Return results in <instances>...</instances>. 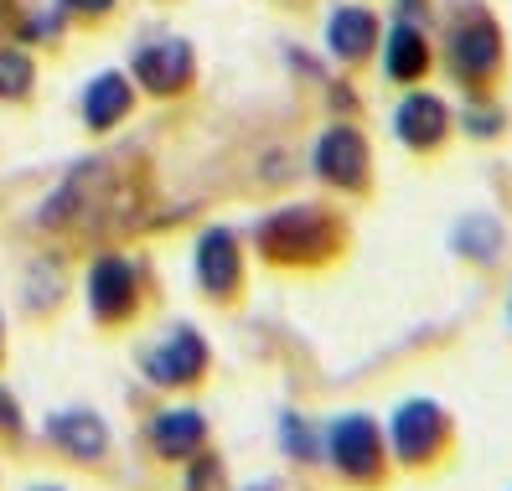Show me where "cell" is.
I'll return each instance as SVG.
<instances>
[{
	"instance_id": "cell-1",
	"label": "cell",
	"mask_w": 512,
	"mask_h": 491,
	"mask_svg": "<svg viewBox=\"0 0 512 491\" xmlns=\"http://www.w3.org/2000/svg\"><path fill=\"white\" fill-rule=\"evenodd\" d=\"M347 243V228L331 218L326 207L295 202V207H275L254 223V249L269 264L285 269H311V264H331Z\"/></svg>"
},
{
	"instance_id": "cell-2",
	"label": "cell",
	"mask_w": 512,
	"mask_h": 491,
	"mask_svg": "<svg viewBox=\"0 0 512 491\" xmlns=\"http://www.w3.org/2000/svg\"><path fill=\"white\" fill-rule=\"evenodd\" d=\"M383 440H388V460H394L399 471H435L450 455V445H456V419H450V409L440 398L409 393L394 404V414H388Z\"/></svg>"
},
{
	"instance_id": "cell-3",
	"label": "cell",
	"mask_w": 512,
	"mask_h": 491,
	"mask_svg": "<svg viewBox=\"0 0 512 491\" xmlns=\"http://www.w3.org/2000/svg\"><path fill=\"white\" fill-rule=\"evenodd\" d=\"M502 57H507V42H502V26L487 16V11H456L445 26V73L456 78L471 94H487L502 73Z\"/></svg>"
},
{
	"instance_id": "cell-4",
	"label": "cell",
	"mask_w": 512,
	"mask_h": 491,
	"mask_svg": "<svg viewBox=\"0 0 512 491\" xmlns=\"http://www.w3.org/2000/svg\"><path fill=\"white\" fill-rule=\"evenodd\" d=\"M326 460L347 486H383L394 460H388V440H383V424L373 414H337L326 419Z\"/></svg>"
},
{
	"instance_id": "cell-5",
	"label": "cell",
	"mask_w": 512,
	"mask_h": 491,
	"mask_svg": "<svg viewBox=\"0 0 512 491\" xmlns=\"http://www.w3.org/2000/svg\"><path fill=\"white\" fill-rule=\"evenodd\" d=\"M311 171L316 181H326L331 192H368L373 187V145L357 125H326L311 140Z\"/></svg>"
},
{
	"instance_id": "cell-6",
	"label": "cell",
	"mask_w": 512,
	"mask_h": 491,
	"mask_svg": "<svg viewBox=\"0 0 512 491\" xmlns=\"http://www.w3.org/2000/svg\"><path fill=\"white\" fill-rule=\"evenodd\" d=\"M83 295H88V311H94L99 326H125L135 321L140 311V264L130 254H99L94 264H88V280H83Z\"/></svg>"
},
{
	"instance_id": "cell-7",
	"label": "cell",
	"mask_w": 512,
	"mask_h": 491,
	"mask_svg": "<svg viewBox=\"0 0 512 491\" xmlns=\"http://www.w3.org/2000/svg\"><path fill=\"white\" fill-rule=\"evenodd\" d=\"M207 367H213V352L197 326H171L161 342L140 352V373L150 388H192L207 378Z\"/></svg>"
},
{
	"instance_id": "cell-8",
	"label": "cell",
	"mask_w": 512,
	"mask_h": 491,
	"mask_svg": "<svg viewBox=\"0 0 512 491\" xmlns=\"http://www.w3.org/2000/svg\"><path fill=\"white\" fill-rule=\"evenodd\" d=\"M192 280L207 300H238L244 290V238H238L228 223H213L197 233V249H192Z\"/></svg>"
},
{
	"instance_id": "cell-9",
	"label": "cell",
	"mask_w": 512,
	"mask_h": 491,
	"mask_svg": "<svg viewBox=\"0 0 512 491\" xmlns=\"http://www.w3.org/2000/svg\"><path fill=\"white\" fill-rule=\"evenodd\" d=\"M388 125H394V140L404 150H414V156H435V150L456 135V109H450L440 94H430V88H414V94H404L394 104Z\"/></svg>"
},
{
	"instance_id": "cell-10",
	"label": "cell",
	"mask_w": 512,
	"mask_h": 491,
	"mask_svg": "<svg viewBox=\"0 0 512 491\" xmlns=\"http://www.w3.org/2000/svg\"><path fill=\"white\" fill-rule=\"evenodd\" d=\"M192 73H197V52L182 37H156V42L135 47V57H130L135 88H145V94H156V99H176L192 83Z\"/></svg>"
},
{
	"instance_id": "cell-11",
	"label": "cell",
	"mask_w": 512,
	"mask_h": 491,
	"mask_svg": "<svg viewBox=\"0 0 512 491\" xmlns=\"http://www.w3.org/2000/svg\"><path fill=\"white\" fill-rule=\"evenodd\" d=\"M378 63H383V78L399 83V88L425 83V73L435 68V47L425 37V26L419 21H394L388 37L378 42Z\"/></svg>"
},
{
	"instance_id": "cell-12",
	"label": "cell",
	"mask_w": 512,
	"mask_h": 491,
	"mask_svg": "<svg viewBox=\"0 0 512 491\" xmlns=\"http://www.w3.org/2000/svg\"><path fill=\"white\" fill-rule=\"evenodd\" d=\"M383 42V26L373 16V6H331L326 16V52L337 57L342 68H357V63H368V57L378 52Z\"/></svg>"
},
{
	"instance_id": "cell-13",
	"label": "cell",
	"mask_w": 512,
	"mask_h": 491,
	"mask_svg": "<svg viewBox=\"0 0 512 491\" xmlns=\"http://www.w3.org/2000/svg\"><path fill=\"white\" fill-rule=\"evenodd\" d=\"M47 440H52V450L78 460V466H99L109 455V424L94 409H57L47 419Z\"/></svg>"
},
{
	"instance_id": "cell-14",
	"label": "cell",
	"mask_w": 512,
	"mask_h": 491,
	"mask_svg": "<svg viewBox=\"0 0 512 491\" xmlns=\"http://www.w3.org/2000/svg\"><path fill=\"white\" fill-rule=\"evenodd\" d=\"M145 440L161 460L171 466H187L197 450H207V414L202 409H161L145 424Z\"/></svg>"
},
{
	"instance_id": "cell-15",
	"label": "cell",
	"mask_w": 512,
	"mask_h": 491,
	"mask_svg": "<svg viewBox=\"0 0 512 491\" xmlns=\"http://www.w3.org/2000/svg\"><path fill=\"white\" fill-rule=\"evenodd\" d=\"M130 109H135V78H130V73H119V68L99 73L94 83L83 88V99H78L83 125H88V130H99V135L114 130V125H125Z\"/></svg>"
},
{
	"instance_id": "cell-16",
	"label": "cell",
	"mask_w": 512,
	"mask_h": 491,
	"mask_svg": "<svg viewBox=\"0 0 512 491\" xmlns=\"http://www.w3.org/2000/svg\"><path fill=\"white\" fill-rule=\"evenodd\" d=\"M450 249H456L466 264H497L507 249V228L497 212H461L450 223Z\"/></svg>"
},
{
	"instance_id": "cell-17",
	"label": "cell",
	"mask_w": 512,
	"mask_h": 491,
	"mask_svg": "<svg viewBox=\"0 0 512 491\" xmlns=\"http://www.w3.org/2000/svg\"><path fill=\"white\" fill-rule=\"evenodd\" d=\"M275 440H280V450L295 460V466H321L326 460V429L316 419H306V414H295V409H280Z\"/></svg>"
},
{
	"instance_id": "cell-18",
	"label": "cell",
	"mask_w": 512,
	"mask_h": 491,
	"mask_svg": "<svg viewBox=\"0 0 512 491\" xmlns=\"http://www.w3.org/2000/svg\"><path fill=\"white\" fill-rule=\"evenodd\" d=\"M456 130H466L471 140H497L507 130V109L492 94H471V104L456 109Z\"/></svg>"
},
{
	"instance_id": "cell-19",
	"label": "cell",
	"mask_w": 512,
	"mask_h": 491,
	"mask_svg": "<svg viewBox=\"0 0 512 491\" xmlns=\"http://www.w3.org/2000/svg\"><path fill=\"white\" fill-rule=\"evenodd\" d=\"M37 88V63L21 47H0V104H21Z\"/></svg>"
},
{
	"instance_id": "cell-20",
	"label": "cell",
	"mask_w": 512,
	"mask_h": 491,
	"mask_svg": "<svg viewBox=\"0 0 512 491\" xmlns=\"http://www.w3.org/2000/svg\"><path fill=\"white\" fill-rule=\"evenodd\" d=\"M223 486H228L223 460H218L213 450H197V455L187 460V481H182V491H223Z\"/></svg>"
},
{
	"instance_id": "cell-21",
	"label": "cell",
	"mask_w": 512,
	"mask_h": 491,
	"mask_svg": "<svg viewBox=\"0 0 512 491\" xmlns=\"http://www.w3.org/2000/svg\"><path fill=\"white\" fill-rule=\"evenodd\" d=\"M57 21H63V11H47V16H26V21H21V37H26V42H42V37H52V32H57Z\"/></svg>"
},
{
	"instance_id": "cell-22",
	"label": "cell",
	"mask_w": 512,
	"mask_h": 491,
	"mask_svg": "<svg viewBox=\"0 0 512 491\" xmlns=\"http://www.w3.org/2000/svg\"><path fill=\"white\" fill-rule=\"evenodd\" d=\"M57 11L63 16H104V11H114V0H57Z\"/></svg>"
},
{
	"instance_id": "cell-23",
	"label": "cell",
	"mask_w": 512,
	"mask_h": 491,
	"mask_svg": "<svg viewBox=\"0 0 512 491\" xmlns=\"http://www.w3.org/2000/svg\"><path fill=\"white\" fill-rule=\"evenodd\" d=\"M16 419H21V414H16V398L0 388V429H16Z\"/></svg>"
},
{
	"instance_id": "cell-24",
	"label": "cell",
	"mask_w": 512,
	"mask_h": 491,
	"mask_svg": "<svg viewBox=\"0 0 512 491\" xmlns=\"http://www.w3.org/2000/svg\"><path fill=\"white\" fill-rule=\"evenodd\" d=\"M430 11V0H399V21H419Z\"/></svg>"
},
{
	"instance_id": "cell-25",
	"label": "cell",
	"mask_w": 512,
	"mask_h": 491,
	"mask_svg": "<svg viewBox=\"0 0 512 491\" xmlns=\"http://www.w3.org/2000/svg\"><path fill=\"white\" fill-rule=\"evenodd\" d=\"M11 16V0H0V21H6Z\"/></svg>"
},
{
	"instance_id": "cell-26",
	"label": "cell",
	"mask_w": 512,
	"mask_h": 491,
	"mask_svg": "<svg viewBox=\"0 0 512 491\" xmlns=\"http://www.w3.org/2000/svg\"><path fill=\"white\" fill-rule=\"evenodd\" d=\"M0 347H6V321H0Z\"/></svg>"
},
{
	"instance_id": "cell-27",
	"label": "cell",
	"mask_w": 512,
	"mask_h": 491,
	"mask_svg": "<svg viewBox=\"0 0 512 491\" xmlns=\"http://www.w3.org/2000/svg\"><path fill=\"white\" fill-rule=\"evenodd\" d=\"M507 326H512V295H507Z\"/></svg>"
},
{
	"instance_id": "cell-28",
	"label": "cell",
	"mask_w": 512,
	"mask_h": 491,
	"mask_svg": "<svg viewBox=\"0 0 512 491\" xmlns=\"http://www.w3.org/2000/svg\"><path fill=\"white\" fill-rule=\"evenodd\" d=\"M32 491H63V486H32Z\"/></svg>"
}]
</instances>
